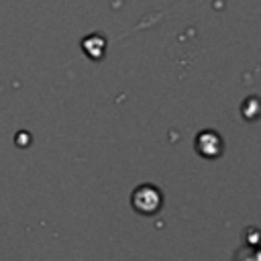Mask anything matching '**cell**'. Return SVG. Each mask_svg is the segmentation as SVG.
Returning a JSON list of instances; mask_svg holds the SVG:
<instances>
[{
	"label": "cell",
	"mask_w": 261,
	"mask_h": 261,
	"mask_svg": "<svg viewBox=\"0 0 261 261\" xmlns=\"http://www.w3.org/2000/svg\"><path fill=\"white\" fill-rule=\"evenodd\" d=\"M130 204L139 214H155L159 212L161 204H163V194L149 184H143L139 188H135L133 196H130Z\"/></svg>",
	"instance_id": "obj_1"
},
{
	"label": "cell",
	"mask_w": 261,
	"mask_h": 261,
	"mask_svg": "<svg viewBox=\"0 0 261 261\" xmlns=\"http://www.w3.org/2000/svg\"><path fill=\"white\" fill-rule=\"evenodd\" d=\"M234 261H259V253H257L255 247H251V249H241V251L237 253Z\"/></svg>",
	"instance_id": "obj_3"
},
{
	"label": "cell",
	"mask_w": 261,
	"mask_h": 261,
	"mask_svg": "<svg viewBox=\"0 0 261 261\" xmlns=\"http://www.w3.org/2000/svg\"><path fill=\"white\" fill-rule=\"evenodd\" d=\"M194 145H196V151L206 159H214V157H218L222 153V139H220V135L216 130H210V128L202 130L196 137Z\"/></svg>",
	"instance_id": "obj_2"
}]
</instances>
